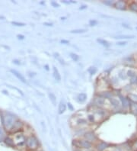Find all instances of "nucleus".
Returning a JSON list of instances; mask_svg holds the SVG:
<instances>
[{
    "label": "nucleus",
    "mask_w": 137,
    "mask_h": 151,
    "mask_svg": "<svg viewBox=\"0 0 137 151\" xmlns=\"http://www.w3.org/2000/svg\"><path fill=\"white\" fill-rule=\"evenodd\" d=\"M26 146L30 150L35 151L37 150L38 146H39V142L38 140L34 136H30L28 137L25 140Z\"/></svg>",
    "instance_id": "f257e3e1"
},
{
    "label": "nucleus",
    "mask_w": 137,
    "mask_h": 151,
    "mask_svg": "<svg viewBox=\"0 0 137 151\" xmlns=\"http://www.w3.org/2000/svg\"><path fill=\"white\" fill-rule=\"evenodd\" d=\"M3 125L5 127L6 130H11L13 128L15 121V118L10 114H7L3 118Z\"/></svg>",
    "instance_id": "f03ea898"
},
{
    "label": "nucleus",
    "mask_w": 137,
    "mask_h": 151,
    "mask_svg": "<svg viewBox=\"0 0 137 151\" xmlns=\"http://www.w3.org/2000/svg\"><path fill=\"white\" fill-rule=\"evenodd\" d=\"M91 146H92L91 143L87 140H80L79 142V147H80V148L88 150V149L91 148Z\"/></svg>",
    "instance_id": "7ed1b4c3"
},
{
    "label": "nucleus",
    "mask_w": 137,
    "mask_h": 151,
    "mask_svg": "<svg viewBox=\"0 0 137 151\" xmlns=\"http://www.w3.org/2000/svg\"><path fill=\"white\" fill-rule=\"evenodd\" d=\"M108 144L106 143V142H100L99 144H97V146H96V149H97V150L98 151H104L108 147Z\"/></svg>",
    "instance_id": "20e7f679"
},
{
    "label": "nucleus",
    "mask_w": 137,
    "mask_h": 151,
    "mask_svg": "<svg viewBox=\"0 0 137 151\" xmlns=\"http://www.w3.org/2000/svg\"><path fill=\"white\" fill-rule=\"evenodd\" d=\"M11 72H12V73H13V74H14L15 76L19 79V80H21V81L23 82H26V80L25 79H24V77L20 73H19L18 71H16V70H11Z\"/></svg>",
    "instance_id": "39448f33"
},
{
    "label": "nucleus",
    "mask_w": 137,
    "mask_h": 151,
    "mask_svg": "<svg viewBox=\"0 0 137 151\" xmlns=\"http://www.w3.org/2000/svg\"><path fill=\"white\" fill-rule=\"evenodd\" d=\"M115 7L117 9L124 10L126 9V3L123 1H118L117 3H115Z\"/></svg>",
    "instance_id": "423d86ee"
},
{
    "label": "nucleus",
    "mask_w": 137,
    "mask_h": 151,
    "mask_svg": "<svg viewBox=\"0 0 137 151\" xmlns=\"http://www.w3.org/2000/svg\"><path fill=\"white\" fill-rule=\"evenodd\" d=\"M85 137L86 140H88L89 142L94 141V140H95V139H96L95 135L92 132H88L87 134H85Z\"/></svg>",
    "instance_id": "0eeeda50"
},
{
    "label": "nucleus",
    "mask_w": 137,
    "mask_h": 151,
    "mask_svg": "<svg viewBox=\"0 0 137 151\" xmlns=\"http://www.w3.org/2000/svg\"><path fill=\"white\" fill-rule=\"evenodd\" d=\"M4 142H5V144H6L8 146H9V147H14L15 146L14 140H13L12 138H10V137H6V138L4 140Z\"/></svg>",
    "instance_id": "6e6552de"
},
{
    "label": "nucleus",
    "mask_w": 137,
    "mask_h": 151,
    "mask_svg": "<svg viewBox=\"0 0 137 151\" xmlns=\"http://www.w3.org/2000/svg\"><path fill=\"white\" fill-rule=\"evenodd\" d=\"M54 77H55L56 80H57L58 82L60 81L61 76H60V73H59L58 70H57L55 67H54Z\"/></svg>",
    "instance_id": "1a4fd4ad"
},
{
    "label": "nucleus",
    "mask_w": 137,
    "mask_h": 151,
    "mask_svg": "<svg viewBox=\"0 0 137 151\" xmlns=\"http://www.w3.org/2000/svg\"><path fill=\"white\" fill-rule=\"evenodd\" d=\"M135 36L133 35H118V36H116L114 37V38L116 39H129V38H134Z\"/></svg>",
    "instance_id": "9d476101"
},
{
    "label": "nucleus",
    "mask_w": 137,
    "mask_h": 151,
    "mask_svg": "<svg viewBox=\"0 0 137 151\" xmlns=\"http://www.w3.org/2000/svg\"><path fill=\"white\" fill-rule=\"evenodd\" d=\"M78 98H79V102H83L86 100L87 98V95H86L85 93H81V94H79V96H78Z\"/></svg>",
    "instance_id": "9b49d317"
},
{
    "label": "nucleus",
    "mask_w": 137,
    "mask_h": 151,
    "mask_svg": "<svg viewBox=\"0 0 137 151\" xmlns=\"http://www.w3.org/2000/svg\"><path fill=\"white\" fill-rule=\"evenodd\" d=\"M104 103H105V99L103 98H97L95 99V104L96 105H100V106H101V105H104Z\"/></svg>",
    "instance_id": "f8f14e48"
},
{
    "label": "nucleus",
    "mask_w": 137,
    "mask_h": 151,
    "mask_svg": "<svg viewBox=\"0 0 137 151\" xmlns=\"http://www.w3.org/2000/svg\"><path fill=\"white\" fill-rule=\"evenodd\" d=\"M66 111V105L64 104V103L61 102L60 105V106H59V113L60 114H63V112H65Z\"/></svg>",
    "instance_id": "ddd939ff"
},
{
    "label": "nucleus",
    "mask_w": 137,
    "mask_h": 151,
    "mask_svg": "<svg viewBox=\"0 0 137 151\" xmlns=\"http://www.w3.org/2000/svg\"><path fill=\"white\" fill-rule=\"evenodd\" d=\"M110 100H111V102L112 104H113L114 106H116V107H118L119 105H120V101H119V100H117V99H116V98H110Z\"/></svg>",
    "instance_id": "4468645a"
},
{
    "label": "nucleus",
    "mask_w": 137,
    "mask_h": 151,
    "mask_svg": "<svg viewBox=\"0 0 137 151\" xmlns=\"http://www.w3.org/2000/svg\"><path fill=\"white\" fill-rule=\"evenodd\" d=\"M130 108L134 114H137V103H132L130 105Z\"/></svg>",
    "instance_id": "2eb2a0df"
},
{
    "label": "nucleus",
    "mask_w": 137,
    "mask_h": 151,
    "mask_svg": "<svg viewBox=\"0 0 137 151\" xmlns=\"http://www.w3.org/2000/svg\"><path fill=\"white\" fill-rule=\"evenodd\" d=\"M21 126H22V124H21V122H19V121H18V122H15L14 124V126H13V130L15 129V131H16V130H19L20 128H21Z\"/></svg>",
    "instance_id": "dca6fc26"
},
{
    "label": "nucleus",
    "mask_w": 137,
    "mask_h": 151,
    "mask_svg": "<svg viewBox=\"0 0 137 151\" xmlns=\"http://www.w3.org/2000/svg\"><path fill=\"white\" fill-rule=\"evenodd\" d=\"M130 9L133 12H137V3H132L130 5Z\"/></svg>",
    "instance_id": "f3484780"
},
{
    "label": "nucleus",
    "mask_w": 137,
    "mask_h": 151,
    "mask_svg": "<svg viewBox=\"0 0 137 151\" xmlns=\"http://www.w3.org/2000/svg\"><path fill=\"white\" fill-rule=\"evenodd\" d=\"M98 41L99 42V44H102L103 46H105V47H108L110 45L109 43L107 41H105V40H103V39H98Z\"/></svg>",
    "instance_id": "a211bd4d"
},
{
    "label": "nucleus",
    "mask_w": 137,
    "mask_h": 151,
    "mask_svg": "<svg viewBox=\"0 0 137 151\" xmlns=\"http://www.w3.org/2000/svg\"><path fill=\"white\" fill-rule=\"evenodd\" d=\"M129 98L130 100H132V102H134L135 103L137 102V95H134V94H130L129 95Z\"/></svg>",
    "instance_id": "6ab92c4d"
},
{
    "label": "nucleus",
    "mask_w": 137,
    "mask_h": 151,
    "mask_svg": "<svg viewBox=\"0 0 137 151\" xmlns=\"http://www.w3.org/2000/svg\"><path fill=\"white\" fill-rule=\"evenodd\" d=\"M87 31L85 29H77V30H73L71 31V33H74V34H81V33H85Z\"/></svg>",
    "instance_id": "aec40b11"
},
{
    "label": "nucleus",
    "mask_w": 137,
    "mask_h": 151,
    "mask_svg": "<svg viewBox=\"0 0 137 151\" xmlns=\"http://www.w3.org/2000/svg\"><path fill=\"white\" fill-rule=\"evenodd\" d=\"M120 98H121V100H122V103H123V106H124V107H127L128 105H130V103L128 102V100L126 99V98H124L123 97H120Z\"/></svg>",
    "instance_id": "412c9836"
},
{
    "label": "nucleus",
    "mask_w": 137,
    "mask_h": 151,
    "mask_svg": "<svg viewBox=\"0 0 137 151\" xmlns=\"http://www.w3.org/2000/svg\"><path fill=\"white\" fill-rule=\"evenodd\" d=\"M49 97H50V100L52 101V102L54 103V105H55V104H56V99L55 95L53 94V93H50Z\"/></svg>",
    "instance_id": "4be33fe9"
},
{
    "label": "nucleus",
    "mask_w": 137,
    "mask_h": 151,
    "mask_svg": "<svg viewBox=\"0 0 137 151\" xmlns=\"http://www.w3.org/2000/svg\"><path fill=\"white\" fill-rule=\"evenodd\" d=\"M127 76L132 78V77L135 76H136V73H135L133 70H129L127 72Z\"/></svg>",
    "instance_id": "5701e85b"
},
{
    "label": "nucleus",
    "mask_w": 137,
    "mask_h": 151,
    "mask_svg": "<svg viewBox=\"0 0 137 151\" xmlns=\"http://www.w3.org/2000/svg\"><path fill=\"white\" fill-rule=\"evenodd\" d=\"M12 25H14L15 26H21V27H23V26L25 25L24 23H21V22H17V21H12Z\"/></svg>",
    "instance_id": "b1692460"
},
{
    "label": "nucleus",
    "mask_w": 137,
    "mask_h": 151,
    "mask_svg": "<svg viewBox=\"0 0 137 151\" xmlns=\"http://www.w3.org/2000/svg\"><path fill=\"white\" fill-rule=\"evenodd\" d=\"M71 55V57L72 58V60L75 61H79V57L77 55V54H70Z\"/></svg>",
    "instance_id": "393cba45"
},
{
    "label": "nucleus",
    "mask_w": 137,
    "mask_h": 151,
    "mask_svg": "<svg viewBox=\"0 0 137 151\" xmlns=\"http://www.w3.org/2000/svg\"><path fill=\"white\" fill-rule=\"evenodd\" d=\"M54 55H55V57H56V58H57V60H58V61H60L61 63H64V61H63V60H62V59L60 58V55H59L58 54H54Z\"/></svg>",
    "instance_id": "a878e982"
},
{
    "label": "nucleus",
    "mask_w": 137,
    "mask_h": 151,
    "mask_svg": "<svg viewBox=\"0 0 137 151\" xmlns=\"http://www.w3.org/2000/svg\"><path fill=\"white\" fill-rule=\"evenodd\" d=\"M89 72L91 73V75L95 74V73L97 72V69H96V68H95V67H91V69H90V70H89Z\"/></svg>",
    "instance_id": "bb28decb"
},
{
    "label": "nucleus",
    "mask_w": 137,
    "mask_h": 151,
    "mask_svg": "<svg viewBox=\"0 0 137 151\" xmlns=\"http://www.w3.org/2000/svg\"><path fill=\"white\" fill-rule=\"evenodd\" d=\"M89 23H90L91 26H95L96 25H98V22L97 21H95V20H91V21H90Z\"/></svg>",
    "instance_id": "cd10ccee"
},
{
    "label": "nucleus",
    "mask_w": 137,
    "mask_h": 151,
    "mask_svg": "<svg viewBox=\"0 0 137 151\" xmlns=\"http://www.w3.org/2000/svg\"><path fill=\"white\" fill-rule=\"evenodd\" d=\"M119 76H120V77L121 79H125L126 78V75H125V73H124V72H120V74H119Z\"/></svg>",
    "instance_id": "c85d7f7f"
},
{
    "label": "nucleus",
    "mask_w": 137,
    "mask_h": 151,
    "mask_svg": "<svg viewBox=\"0 0 137 151\" xmlns=\"http://www.w3.org/2000/svg\"><path fill=\"white\" fill-rule=\"evenodd\" d=\"M131 82H132V83H136V82H137V76H135L131 78Z\"/></svg>",
    "instance_id": "c756f323"
},
{
    "label": "nucleus",
    "mask_w": 137,
    "mask_h": 151,
    "mask_svg": "<svg viewBox=\"0 0 137 151\" xmlns=\"http://www.w3.org/2000/svg\"><path fill=\"white\" fill-rule=\"evenodd\" d=\"M4 135H5L4 131H3V130L2 128H0V139H3V137H4Z\"/></svg>",
    "instance_id": "7c9ffc66"
},
{
    "label": "nucleus",
    "mask_w": 137,
    "mask_h": 151,
    "mask_svg": "<svg viewBox=\"0 0 137 151\" xmlns=\"http://www.w3.org/2000/svg\"><path fill=\"white\" fill-rule=\"evenodd\" d=\"M126 44H127V42H126V41L118 42V43H116V44H117V45H119V46H123V45H126Z\"/></svg>",
    "instance_id": "2f4dec72"
},
{
    "label": "nucleus",
    "mask_w": 137,
    "mask_h": 151,
    "mask_svg": "<svg viewBox=\"0 0 137 151\" xmlns=\"http://www.w3.org/2000/svg\"><path fill=\"white\" fill-rule=\"evenodd\" d=\"M51 5L53 6H54V7H60V5H59L58 3H56V2H54V1L51 3Z\"/></svg>",
    "instance_id": "473e14b6"
},
{
    "label": "nucleus",
    "mask_w": 137,
    "mask_h": 151,
    "mask_svg": "<svg viewBox=\"0 0 137 151\" xmlns=\"http://www.w3.org/2000/svg\"><path fill=\"white\" fill-rule=\"evenodd\" d=\"M17 37H19V39H24V35H18V36H17Z\"/></svg>",
    "instance_id": "72a5a7b5"
},
{
    "label": "nucleus",
    "mask_w": 137,
    "mask_h": 151,
    "mask_svg": "<svg viewBox=\"0 0 137 151\" xmlns=\"http://www.w3.org/2000/svg\"><path fill=\"white\" fill-rule=\"evenodd\" d=\"M68 106H69V109L71 110V111H73V107H72V105L70 104V103H69L68 104Z\"/></svg>",
    "instance_id": "f704fd0d"
},
{
    "label": "nucleus",
    "mask_w": 137,
    "mask_h": 151,
    "mask_svg": "<svg viewBox=\"0 0 137 151\" xmlns=\"http://www.w3.org/2000/svg\"><path fill=\"white\" fill-rule=\"evenodd\" d=\"M44 25H47V26H52V25H53V24H52V23H47V22H45V23H44Z\"/></svg>",
    "instance_id": "c9c22d12"
},
{
    "label": "nucleus",
    "mask_w": 137,
    "mask_h": 151,
    "mask_svg": "<svg viewBox=\"0 0 137 151\" xmlns=\"http://www.w3.org/2000/svg\"><path fill=\"white\" fill-rule=\"evenodd\" d=\"M61 43H63V44H69V41H65V40H63V41H61Z\"/></svg>",
    "instance_id": "e433bc0d"
},
{
    "label": "nucleus",
    "mask_w": 137,
    "mask_h": 151,
    "mask_svg": "<svg viewBox=\"0 0 137 151\" xmlns=\"http://www.w3.org/2000/svg\"><path fill=\"white\" fill-rule=\"evenodd\" d=\"M105 3H106V4H107V5H111L112 4H113V2H109V1H108V2H105Z\"/></svg>",
    "instance_id": "4c0bfd02"
},
{
    "label": "nucleus",
    "mask_w": 137,
    "mask_h": 151,
    "mask_svg": "<svg viewBox=\"0 0 137 151\" xmlns=\"http://www.w3.org/2000/svg\"><path fill=\"white\" fill-rule=\"evenodd\" d=\"M13 62H14L15 63H16V64H18V65H19V64H20V63H18V62H19V61H16V60H15V61H13Z\"/></svg>",
    "instance_id": "58836bf2"
},
{
    "label": "nucleus",
    "mask_w": 137,
    "mask_h": 151,
    "mask_svg": "<svg viewBox=\"0 0 137 151\" xmlns=\"http://www.w3.org/2000/svg\"><path fill=\"white\" fill-rule=\"evenodd\" d=\"M86 8H87V6H86V5H83L82 7L80 8V9H86Z\"/></svg>",
    "instance_id": "ea45409f"
},
{
    "label": "nucleus",
    "mask_w": 137,
    "mask_h": 151,
    "mask_svg": "<svg viewBox=\"0 0 137 151\" xmlns=\"http://www.w3.org/2000/svg\"><path fill=\"white\" fill-rule=\"evenodd\" d=\"M35 151H41V150H35Z\"/></svg>",
    "instance_id": "a19ab883"
},
{
    "label": "nucleus",
    "mask_w": 137,
    "mask_h": 151,
    "mask_svg": "<svg viewBox=\"0 0 137 151\" xmlns=\"http://www.w3.org/2000/svg\"><path fill=\"white\" fill-rule=\"evenodd\" d=\"M136 146H137V144H136Z\"/></svg>",
    "instance_id": "79ce46f5"
},
{
    "label": "nucleus",
    "mask_w": 137,
    "mask_h": 151,
    "mask_svg": "<svg viewBox=\"0 0 137 151\" xmlns=\"http://www.w3.org/2000/svg\"><path fill=\"white\" fill-rule=\"evenodd\" d=\"M77 151H81V150H77Z\"/></svg>",
    "instance_id": "37998d69"
},
{
    "label": "nucleus",
    "mask_w": 137,
    "mask_h": 151,
    "mask_svg": "<svg viewBox=\"0 0 137 151\" xmlns=\"http://www.w3.org/2000/svg\"><path fill=\"white\" fill-rule=\"evenodd\" d=\"M134 151H137V150H134Z\"/></svg>",
    "instance_id": "c03bdc74"
},
{
    "label": "nucleus",
    "mask_w": 137,
    "mask_h": 151,
    "mask_svg": "<svg viewBox=\"0 0 137 151\" xmlns=\"http://www.w3.org/2000/svg\"><path fill=\"white\" fill-rule=\"evenodd\" d=\"M136 29H137V28H136Z\"/></svg>",
    "instance_id": "a18cd8bd"
}]
</instances>
